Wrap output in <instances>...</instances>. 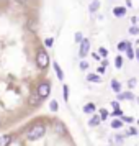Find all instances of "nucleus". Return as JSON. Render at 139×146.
Here are the masks:
<instances>
[{"instance_id":"obj_1","label":"nucleus","mask_w":139,"mask_h":146,"mask_svg":"<svg viewBox=\"0 0 139 146\" xmlns=\"http://www.w3.org/2000/svg\"><path fill=\"white\" fill-rule=\"evenodd\" d=\"M44 133H46V126L43 123H34L28 130V139H38L41 136H44Z\"/></svg>"},{"instance_id":"obj_2","label":"nucleus","mask_w":139,"mask_h":146,"mask_svg":"<svg viewBox=\"0 0 139 146\" xmlns=\"http://www.w3.org/2000/svg\"><path fill=\"white\" fill-rule=\"evenodd\" d=\"M36 64L40 69H46L49 66V54L44 51V49H40L38 53H36Z\"/></svg>"},{"instance_id":"obj_3","label":"nucleus","mask_w":139,"mask_h":146,"mask_svg":"<svg viewBox=\"0 0 139 146\" xmlns=\"http://www.w3.org/2000/svg\"><path fill=\"white\" fill-rule=\"evenodd\" d=\"M36 94H38V97H40L41 100L46 99V97H49V94H51V84H49L47 80L40 82V84H38V90H36Z\"/></svg>"},{"instance_id":"obj_4","label":"nucleus","mask_w":139,"mask_h":146,"mask_svg":"<svg viewBox=\"0 0 139 146\" xmlns=\"http://www.w3.org/2000/svg\"><path fill=\"white\" fill-rule=\"evenodd\" d=\"M88 49H90V41L88 40H82V43H80V58H85L87 53H88Z\"/></svg>"},{"instance_id":"obj_5","label":"nucleus","mask_w":139,"mask_h":146,"mask_svg":"<svg viewBox=\"0 0 139 146\" xmlns=\"http://www.w3.org/2000/svg\"><path fill=\"white\" fill-rule=\"evenodd\" d=\"M12 139H13L12 135H2L0 136V146H8L12 143Z\"/></svg>"},{"instance_id":"obj_6","label":"nucleus","mask_w":139,"mask_h":146,"mask_svg":"<svg viewBox=\"0 0 139 146\" xmlns=\"http://www.w3.org/2000/svg\"><path fill=\"white\" fill-rule=\"evenodd\" d=\"M40 102H41V99L38 97V94H33V95H30V99H28V104H30V105H33V107L40 105Z\"/></svg>"},{"instance_id":"obj_7","label":"nucleus","mask_w":139,"mask_h":146,"mask_svg":"<svg viewBox=\"0 0 139 146\" xmlns=\"http://www.w3.org/2000/svg\"><path fill=\"white\" fill-rule=\"evenodd\" d=\"M54 71H56V76H57V79L59 80H64V72H62V69H61V66L57 64V62H54Z\"/></svg>"},{"instance_id":"obj_8","label":"nucleus","mask_w":139,"mask_h":146,"mask_svg":"<svg viewBox=\"0 0 139 146\" xmlns=\"http://www.w3.org/2000/svg\"><path fill=\"white\" fill-rule=\"evenodd\" d=\"M113 15H115V17H125V15H126V8L115 7V8H113Z\"/></svg>"},{"instance_id":"obj_9","label":"nucleus","mask_w":139,"mask_h":146,"mask_svg":"<svg viewBox=\"0 0 139 146\" xmlns=\"http://www.w3.org/2000/svg\"><path fill=\"white\" fill-rule=\"evenodd\" d=\"M98 8H100V2L98 0H93L92 3H90V7H88V10H90V13H95Z\"/></svg>"},{"instance_id":"obj_10","label":"nucleus","mask_w":139,"mask_h":146,"mask_svg":"<svg viewBox=\"0 0 139 146\" xmlns=\"http://www.w3.org/2000/svg\"><path fill=\"white\" fill-rule=\"evenodd\" d=\"M132 100V94L131 92H123V94H118V100Z\"/></svg>"},{"instance_id":"obj_11","label":"nucleus","mask_w":139,"mask_h":146,"mask_svg":"<svg viewBox=\"0 0 139 146\" xmlns=\"http://www.w3.org/2000/svg\"><path fill=\"white\" fill-rule=\"evenodd\" d=\"M87 80H90V82H101V77L97 76V74H88L87 76Z\"/></svg>"},{"instance_id":"obj_12","label":"nucleus","mask_w":139,"mask_h":146,"mask_svg":"<svg viewBox=\"0 0 139 146\" xmlns=\"http://www.w3.org/2000/svg\"><path fill=\"white\" fill-rule=\"evenodd\" d=\"M100 120H101V118H100L98 115H93L92 118H90V121H88V123H90V126H97V125L100 123Z\"/></svg>"},{"instance_id":"obj_13","label":"nucleus","mask_w":139,"mask_h":146,"mask_svg":"<svg viewBox=\"0 0 139 146\" xmlns=\"http://www.w3.org/2000/svg\"><path fill=\"white\" fill-rule=\"evenodd\" d=\"M84 112L85 113H93L95 112V105H93V104H87V105H84Z\"/></svg>"},{"instance_id":"obj_14","label":"nucleus","mask_w":139,"mask_h":146,"mask_svg":"<svg viewBox=\"0 0 139 146\" xmlns=\"http://www.w3.org/2000/svg\"><path fill=\"white\" fill-rule=\"evenodd\" d=\"M111 89L115 90V92L119 94V90H121V84H119L118 80H111Z\"/></svg>"},{"instance_id":"obj_15","label":"nucleus","mask_w":139,"mask_h":146,"mask_svg":"<svg viewBox=\"0 0 139 146\" xmlns=\"http://www.w3.org/2000/svg\"><path fill=\"white\" fill-rule=\"evenodd\" d=\"M128 46H129V43H128V41H121V43L118 44V49H119V51H126Z\"/></svg>"},{"instance_id":"obj_16","label":"nucleus","mask_w":139,"mask_h":146,"mask_svg":"<svg viewBox=\"0 0 139 146\" xmlns=\"http://www.w3.org/2000/svg\"><path fill=\"white\" fill-rule=\"evenodd\" d=\"M56 131H57V133H62V135L66 133V128L62 126V123H56Z\"/></svg>"},{"instance_id":"obj_17","label":"nucleus","mask_w":139,"mask_h":146,"mask_svg":"<svg viewBox=\"0 0 139 146\" xmlns=\"http://www.w3.org/2000/svg\"><path fill=\"white\" fill-rule=\"evenodd\" d=\"M115 66L118 67V69L123 66V58H121V56H116V59H115Z\"/></svg>"},{"instance_id":"obj_18","label":"nucleus","mask_w":139,"mask_h":146,"mask_svg":"<svg viewBox=\"0 0 139 146\" xmlns=\"http://www.w3.org/2000/svg\"><path fill=\"white\" fill-rule=\"evenodd\" d=\"M126 53H128V58H129V59H134V51H132L131 44L128 46V49H126Z\"/></svg>"},{"instance_id":"obj_19","label":"nucleus","mask_w":139,"mask_h":146,"mask_svg":"<svg viewBox=\"0 0 139 146\" xmlns=\"http://www.w3.org/2000/svg\"><path fill=\"white\" fill-rule=\"evenodd\" d=\"M98 56L106 58V56H108V49H106V48H100V49H98Z\"/></svg>"},{"instance_id":"obj_20","label":"nucleus","mask_w":139,"mask_h":146,"mask_svg":"<svg viewBox=\"0 0 139 146\" xmlns=\"http://www.w3.org/2000/svg\"><path fill=\"white\" fill-rule=\"evenodd\" d=\"M49 108H51L53 112H56V110H57V102H56V100H51V102H49Z\"/></svg>"},{"instance_id":"obj_21","label":"nucleus","mask_w":139,"mask_h":146,"mask_svg":"<svg viewBox=\"0 0 139 146\" xmlns=\"http://www.w3.org/2000/svg\"><path fill=\"white\" fill-rule=\"evenodd\" d=\"M121 125H123V123H121V120H113V121H111V128H119Z\"/></svg>"},{"instance_id":"obj_22","label":"nucleus","mask_w":139,"mask_h":146,"mask_svg":"<svg viewBox=\"0 0 139 146\" xmlns=\"http://www.w3.org/2000/svg\"><path fill=\"white\" fill-rule=\"evenodd\" d=\"M62 92H64V100H67V99H69V87L64 86V87H62Z\"/></svg>"},{"instance_id":"obj_23","label":"nucleus","mask_w":139,"mask_h":146,"mask_svg":"<svg viewBox=\"0 0 139 146\" xmlns=\"http://www.w3.org/2000/svg\"><path fill=\"white\" fill-rule=\"evenodd\" d=\"M53 43H54L53 38H46V40H44V44H46L47 48H51V46H53Z\"/></svg>"},{"instance_id":"obj_24","label":"nucleus","mask_w":139,"mask_h":146,"mask_svg":"<svg viewBox=\"0 0 139 146\" xmlns=\"http://www.w3.org/2000/svg\"><path fill=\"white\" fill-rule=\"evenodd\" d=\"M80 69H82V71L88 69V62H87V61H80Z\"/></svg>"},{"instance_id":"obj_25","label":"nucleus","mask_w":139,"mask_h":146,"mask_svg":"<svg viewBox=\"0 0 139 146\" xmlns=\"http://www.w3.org/2000/svg\"><path fill=\"white\" fill-rule=\"evenodd\" d=\"M106 117H108V112H106L105 108H101V110H100V118H103V120H105Z\"/></svg>"},{"instance_id":"obj_26","label":"nucleus","mask_w":139,"mask_h":146,"mask_svg":"<svg viewBox=\"0 0 139 146\" xmlns=\"http://www.w3.org/2000/svg\"><path fill=\"white\" fill-rule=\"evenodd\" d=\"M82 40H84L82 33H75V41H77V43H82Z\"/></svg>"},{"instance_id":"obj_27","label":"nucleus","mask_w":139,"mask_h":146,"mask_svg":"<svg viewBox=\"0 0 139 146\" xmlns=\"http://www.w3.org/2000/svg\"><path fill=\"white\" fill-rule=\"evenodd\" d=\"M129 33L138 35V33H139V28H138V27H131V28H129Z\"/></svg>"},{"instance_id":"obj_28","label":"nucleus","mask_w":139,"mask_h":146,"mask_svg":"<svg viewBox=\"0 0 139 146\" xmlns=\"http://www.w3.org/2000/svg\"><path fill=\"white\" fill-rule=\"evenodd\" d=\"M115 143H118V145H121V143H123V138H121V136H115Z\"/></svg>"},{"instance_id":"obj_29","label":"nucleus","mask_w":139,"mask_h":146,"mask_svg":"<svg viewBox=\"0 0 139 146\" xmlns=\"http://www.w3.org/2000/svg\"><path fill=\"white\" fill-rule=\"evenodd\" d=\"M111 105H113L115 110H119V104H118V102H111Z\"/></svg>"},{"instance_id":"obj_30","label":"nucleus","mask_w":139,"mask_h":146,"mask_svg":"<svg viewBox=\"0 0 139 146\" xmlns=\"http://www.w3.org/2000/svg\"><path fill=\"white\" fill-rule=\"evenodd\" d=\"M113 115H115V117H121V115H123V112H121V110H115V112H113Z\"/></svg>"},{"instance_id":"obj_31","label":"nucleus","mask_w":139,"mask_h":146,"mask_svg":"<svg viewBox=\"0 0 139 146\" xmlns=\"http://www.w3.org/2000/svg\"><path fill=\"white\" fill-rule=\"evenodd\" d=\"M136 82H138L136 79H129V82H128V84H129V87H132V86H136Z\"/></svg>"},{"instance_id":"obj_32","label":"nucleus","mask_w":139,"mask_h":146,"mask_svg":"<svg viewBox=\"0 0 139 146\" xmlns=\"http://www.w3.org/2000/svg\"><path fill=\"white\" fill-rule=\"evenodd\" d=\"M128 133H129V135H136V130H134V128H129V130H128Z\"/></svg>"},{"instance_id":"obj_33","label":"nucleus","mask_w":139,"mask_h":146,"mask_svg":"<svg viewBox=\"0 0 139 146\" xmlns=\"http://www.w3.org/2000/svg\"><path fill=\"white\" fill-rule=\"evenodd\" d=\"M105 69H106L105 66H101V67H100V69H98V72H100V74H103V72H105Z\"/></svg>"},{"instance_id":"obj_34","label":"nucleus","mask_w":139,"mask_h":146,"mask_svg":"<svg viewBox=\"0 0 139 146\" xmlns=\"http://www.w3.org/2000/svg\"><path fill=\"white\" fill-rule=\"evenodd\" d=\"M123 120H125V121H132L131 117H123Z\"/></svg>"},{"instance_id":"obj_35","label":"nucleus","mask_w":139,"mask_h":146,"mask_svg":"<svg viewBox=\"0 0 139 146\" xmlns=\"http://www.w3.org/2000/svg\"><path fill=\"white\" fill-rule=\"evenodd\" d=\"M126 5H128V7H131V5H132V2H131V0H126Z\"/></svg>"},{"instance_id":"obj_36","label":"nucleus","mask_w":139,"mask_h":146,"mask_svg":"<svg viewBox=\"0 0 139 146\" xmlns=\"http://www.w3.org/2000/svg\"><path fill=\"white\" fill-rule=\"evenodd\" d=\"M15 2H16V3H25L26 0H15Z\"/></svg>"},{"instance_id":"obj_37","label":"nucleus","mask_w":139,"mask_h":146,"mask_svg":"<svg viewBox=\"0 0 139 146\" xmlns=\"http://www.w3.org/2000/svg\"><path fill=\"white\" fill-rule=\"evenodd\" d=\"M136 56H138V59H139V49H138V51H136Z\"/></svg>"},{"instance_id":"obj_38","label":"nucleus","mask_w":139,"mask_h":146,"mask_svg":"<svg viewBox=\"0 0 139 146\" xmlns=\"http://www.w3.org/2000/svg\"><path fill=\"white\" fill-rule=\"evenodd\" d=\"M0 126H2V121H0Z\"/></svg>"},{"instance_id":"obj_39","label":"nucleus","mask_w":139,"mask_h":146,"mask_svg":"<svg viewBox=\"0 0 139 146\" xmlns=\"http://www.w3.org/2000/svg\"><path fill=\"white\" fill-rule=\"evenodd\" d=\"M138 123H139V121H138Z\"/></svg>"},{"instance_id":"obj_40","label":"nucleus","mask_w":139,"mask_h":146,"mask_svg":"<svg viewBox=\"0 0 139 146\" xmlns=\"http://www.w3.org/2000/svg\"><path fill=\"white\" fill-rule=\"evenodd\" d=\"M138 80H139V79H138Z\"/></svg>"}]
</instances>
